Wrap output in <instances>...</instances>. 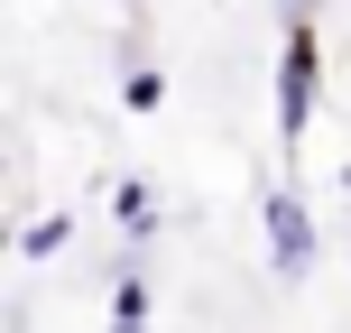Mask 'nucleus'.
I'll list each match as a JSON object with an SVG mask.
<instances>
[{"mask_svg":"<svg viewBox=\"0 0 351 333\" xmlns=\"http://www.w3.org/2000/svg\"><path fill=\"white\" fill-rule=\"evenodd\" d=\"M121 222H130V231H148V222H158V204H148V185H130V194H121Z\"/></svg>","mask_w":351,"mask_h":333,"instance_id":"3","label":"nucleus"},{"mask_svg":"<svg viewBox=\"0 0 351 333\" xmlns=\"http://www.w3.org/2000/svg\"><path fill=\"white\" fill-rule=\"evenodd\" d=\"M305 102H315V47H287V74H278V111H287V130H305Z\"/></svg>","mask_w":351,"mask_h":333,"instance_id":"2","label":"nucleus"},{"mask_svg":"<svg viewBox=\"0 0 351 333\" xmlns=\"http://www.w3.org/2000/svg\"><path fill=\"white\" fill-rule=\"evenodd\" d=\"M268 241H278V268H287V278L315 268V222L296 213V194H268Z\"/></svg>","mask_w":351,"mask_h":333,"instance_id":"1","label":"nucleus"}]
</instances>
